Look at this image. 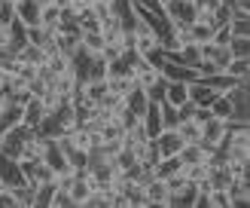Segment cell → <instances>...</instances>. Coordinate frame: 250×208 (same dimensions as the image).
Segmentation results:
<instances>
[{
  "label": "cell",
  "instance_id": "cell-1",
  "mask_svg": "<svg viewBox=\"0 0 250 208\" xmlns=\"http://www.w3.org/2000/svg\"><path fill=\"white\" fill-rule=\"evenodd\" d=\"M223 95L232 101V116L229 119L250 122V86H247V80H235Z\"/></svg>",
  "mask_w": 250,
  "mask_h": 208
},
{
  "label": "cell",
  "instance_id": "cell-2",
  "mask_svg": "<svg viewBox=\"0 0 250 208\" xmlns=\"http://www.w3.org/2000/svg\"><path fill=\"white\" fill-rule=\"evenodd\" d=\"M31 135V129L24 126V122H19V126L12 129H3L0 132V153L9 156V159H21L24 153V138Z\"/></svg>",
  "mask_w": 250,
  "mask_h": 208
},
{
  "label": "cell",
  "instance_id": "cell-3",
  "mask_svg": "<svg viewBox=\"0 0 250 208\" xmlns=\"http://www.w3.org/2000/svg\"><path fill=\"white\" fill-rule=\"evenodd\" d=\"M162 12L171 24H192L198 16L195 0H162Z\"/></svg>",
  "mask_w": 250,
  "mask_h": 208
},
{
  "label": "cell",
  "instance_id": "cell-4",
  "mask_svg": "<svg viewBox=\"0 0 250 208\" xmlns=\"http://www.w3.org/2000/svg\"><path fill=\"white\" fill-rule=\"evenodd\" d=\"M85 175H89L92 187H113L119 171L110 159H95V162H85Z\"/></svg>",
  "mask_w": 250,
  "mask_h": 208
},
{
  "label": "cell",
  "instance_id": "cell-5",
  "mask_svg": "<svg viewBox=\"0 0 250 208\" xmlns=\"http://www.w3.org/2000/svg\"><path fill=\"white\" fill-rule=\"evenodd\" d=\"M226 129H229V119L210 114V116L202 122V144L210 147V150H217V147L223 144V138H226Z\"/></svg>",
  "mask_w": 250,
  "mask_h": 208
},
{
  "label": "cell",
  "instance_id": "cell-6",
  "mask_svg": "<svg viewBox=\"0 0 250 208\" xmlns=\"http://www.w3.org/2000/svg\"><path fill=\"white\" fill-rule=\"evenodd\" d=\"M210 147H205L202 141H183V147L177 150V159H180V165L183 168H189V165H205L208 159H210Z\"/></svg>",
  "mask_w": 250,
  "mask_h": 208
},
{
  "label": "cell",
  "instance_id": "cell-7",
  "mask_svg": "<svg viewBox=\"0 0 250 208\" xmlns=\"http://www.w3.org/2000/svg\"><path fill=\"white\" fill-rule=\"evenodd\" d=\"M19 165H21V175H24V181H28L31 187H40V184H49L55 178L52 168H49L43 159H19Z\"/></svg>",
  "mask_w": 250,
  "mask_h": 208
},
{
  "label": "cell",
  "instance_id": "cell-8",
  "mask_svg": "<svg viewBox=\"0 0 250 208\" xmlns=\"http://www.w3.org/2000/svg\"><path fill=\"white\" fill-rule=\"evenodd\" d=\"M40 159H43L49 168H52V175H61V171H70V168H73V165H70V159H67V153L58 147L55 138H46V147H43Z\"/></svg>",
  "mask_w": 250,
  "mask_h": 208
},
{
  "label": "cell",
  "instance_id": "cell-9",
  "mask_svg": "<svg viewBox=\"0 0 250 208\" xmlns=\"http://www.w3.org/2000/svg\"><path fill=\"white\" fill-rule=\"evenodd\" d=\"M46 114H49V107H46V101H43L40 95H28V98L21 101V122H24L28 129H37V126L43 122Z\"/></svg>",
  "mask_w": 250,
  "mask_h": 208
},
{
  "label": "cell",
  "instance_id": "cell-10",
  "mask_svg": "<svg viewBox=\"0 0 250 208\" xmlns=\"http://www.w3.org/2000/svg\"><path fill=\"white\" fill-rule=\"evenodd\" d=\"M24 175H21V165H19V159H9L0 153V187H9V190H19L24 187Z\"/></svg>",
  "mask_w": 250,
  "mask_h": 208
},
{
  "label": "cell",
  "instance_id": "cell-11",
  "mask_svg": "<svg viewBox=\"0 0 250 208\" xmlns=\"http://www.w3.org/2000/svg\"><path fill=\"white\" fill-rule=\"evenodd\" d=\"M92 190H95V187H92L89 175H85V168H77V175H73L70 187H67L70 205H73V208H83V205H85V199H89V193H92Z\"/></svg>",
  "mask_w": 250,
  "mask_h": 208
},
{
  "label": "cell",
  "instance_id": "cell-12",
  "mask_svg": "<svg viewBox=\"0 0 250 208\" xmlns=\"http://www.w3.org/2000/svg\"><path fill=\"white\" fill-rule=\"evenodd\" d=\"M149 141L156 144L159 156H177V150L183 147V138L177 135V129H159Z\"/></svg>",
  "mask_w": 250,
  "mask_h": 208
},
{
  "label": "cell",
  "instance_id": "cell-13",
  "mask_svg": "<svg viewBox=\"0 0 250 208\" xmlns=\"http://www.w3.org/2000/svg\"><path fill=\"white\" fill-rule=\"evenodd\" d=\"M131 77H134V83L141 86V89H149L153 83H159V80H162V70L153 65V61L141 58V61H137V65L131 68Z\"/></svg>",
  "mask_w": 250,
  "mask_h": 208
},
{
  "label": "cell",
  "instance_id": "cell-14",
  "mask_svg": "<svg viewBox=\"0 0 250 208\" xmlns=\"http://www.w3.org/2000/svg\"><path fill=\"white\" fill-rule=\"evenodd\" d=\"M217 95H220V92H217V89H214V86H210L205 77H195V80L189 83V101H192V104H198V107H208Z\"/></svg>",
  "mask_w": 250,
  "mask_h": 208
},
{
  "label": "cell",
  "instance_id": "cell-15",
  "mask_svg": "<svg viewBox=\"0 0 250 208\" xmlns=\"http://www.w3.org/2000/svg\"><path fill=\"white\" fill-rule=\"evenodd\" d=\"M186 101H189V83H183V80H168V83H165V95H162V104L183 107Z\"/></svg>",
  "mask_w": 250,
  "mask_h": 208
},
{
  "label": "cell",
  "instance_id": "cell-16",
  "mask_svg": "<svg viewBox=\"0 0 250 208\" xmlns=\"http://www.w3.org/2000/svg\"><path fill=\"white\" fill-rule=\"evenodd\" d=\"M12 12H16V19L24 24V28L40 24V3H37V0H16V3H12Z\"/></svg>",
  "mask_w": 250,
  "mask_h": 208
},
{
  "label": "cell",
  "instance_id": "cell-17",
  "mask_svg": "<svg viewBox=\"0 0 250 208\" xmlns=\"http://www.w3.org/2000/svg\"><path fill=\"white\" fill-rule=\"evenodd\" d=\"M141 184H144L146 205H165V199H168V187H165V181L156 178V175H149V178H144Z\"/></svg>",
  "mask_w": 250,
  "mask_h": 208
},
{
  "label": "cell",
  "instance_id": "cell-18",
  "mask_svg": "<svg viewBox=\"0 0 250 208\" xmlns=\"http://www.w3.org/2000/svg\"><path fill=\"white\" fill-rule=\"evenodd\" d=\"M52 116H55V122H58V135H61V132H73V129L80 126V116H77V110H73L70 101H61V104L52 110Z\"/></svg>",
  "mask_w": 250,
  "mask_h": 208
},
{
  "label": "cell",
  "instance_id": "cell-19",
  "mask_svg": "<svg viewBox=\"0 0 250 208\" xmlns=\"http://www.w3.org/2000/svg\"><path fill=\"white\" fill-rule=\"evenodd\" d=\"M162 77H165V80H183V83H192V80L198 77V70L180 65V61L165 58V61H162Z\"/></svg>",
  "mask_w": 250,
  "mask_h": 208
},
{
  "label": "cell",
  "instance_id": "cell-20",
  "mask_svg": "<svg viewBox=\"0 0 250 208\" xmlns=\"http://www.w3.org/2000/svg\"><path fill=\"white\" fill-rule=\"evenodd\" d=\"M226 193H229V205L232 208H244L250 202V178H235Z\"/></svg>",
  "mask_w": 250,
  "mask_h": 208
},
{
  "label": "cell",
  "instance_id": "cell-21",
  "mask_svg": "<svg viewBox=\"0 0 250 208\" xmlns=\"http://www.w3.org/2000/svg\"><path fill=\"white\" fill-rule=\"evenodd\" d=\"M19 122H21V101H16V98L6 95L3 110H0V126H3V129H12V126H19Z\"/></svg>",
  "mask_w": 250,
  "mask_h": 208
},
{
  "label": "cell",
  "instance_id": "cell-22",
  "mask_svg": "<svg viewBox=\"0 0 250 208\" xmlns=\"http://www.w3.org/2000/svg\"><path fill=\"white\" fill-rule=\"evenodd\" d=\"M28 43V28H24V24L19 22V19H12L9 22V40H6V52H12L16 55L19 49Z\"/></svg>",
  "mask_w": 250,
  "mask_h": 208
},
{
  "label": "cell",
  "instance_id": "cell-23",
  "mask_svg": "<svg viewBox=\"0 0 250 208\" xmlns=\"http://www.w3.org/2000/svg\"><path fill=\"white\" fill-rule=\"evenodd\" d=\"M180 171H183V165H180V159H177V156H159V162L153 165V175L162 178V181H168V178H174V175H180Z\"/></svg>",
  "mask_w": 250,
  "mask_h": 208
},
{
  "label": "cell",
  "instance_id": "cell-24",
  "mask_svg": "<svg viewBox=\"0 0 250 208\" xmlns=\"http://www.w3.org/2000/svg\"><path fill=\"white\" fill-rule=\"evenodd\" d=\"M83 92H85V98H89L92 104H101L104 98L110 95V86H107V77H104V80H85V83H83Z\"/></svg>",
  "mask_w": 250,
  "mask_h": 208
},
{
  "label": "cell",
  "instance_id": "cell-25",
  "mask_svg": "<svg viewBox=\"0 0 250 208\" xmlns=\"http://www.w3.org/2000/svg\"><path fill=\"white\" fill-rule=\"evenodd\" d=\"M174 129H177V135L183 141H202V122H198L195 116H183Z\"/></svg>",
  "mask_w": 250,
  "mask_h": 208
},
{
  "label": "cell",
  "instance_id": "cell-26",
  "mask_svg": "<svg viewBox=\"0 0 250 208\" xmlns=\"http://www.w3.org/2000/svg\"><path fill=\"white\" fill-rule=\"evenodd\" d=\"M146 104H149V98H146V92L141 89V86H134V89H131L128 95H125V107H128V110H131V114H134L137 119L144 116V110H146Z\"/></svg>",
  "mask_w": 250,
  "mask_h": 208
},
{
  "label": "cell",
  "instance_id": "cell-27",
  "mask_svg": "<svg viewBox=\"0 0 250 208\" xmlns=\"http://www.w3.org/2000/svg\"><path fill=\"white\" fill-rule=\"evenodd\" d=\"M40 24H43V28H58V24H61V6L55 3V0L40 3Z\"/></svg>",
  "mask_w": 250,
  "mask_h": 208
},
{
  "label": "cell",
  "instance_id": "cell-28",
  "mask_svg": "<svg viewBox=\"0 0 250 208\" xmlns=\"http://www.w3.org/2000/svg\"><path fill=\"white\" fill-rule=\"evenodd\" d=\"M16 58L19 61H28V65H37L40 68L43 61H46V49H40V46H34V43H24L19 52H16Z\"/></svg>",
  "mask_w": 250,
  "mask_h": 208
},
{
  "label": "cell",
  "instance_id": "cell-29",
  "mask_svg": "<svg viewBox=\"0 0 250 208\" xmlns=\"http://www.w3.org/2000/svg\"><path fill=\"white\" fill-rule=\"evenodd\" d=\"M80 43L89 49V52L98 55V52H104V43H107V40H104L101 31H83V34H80Z\"/></svg>",
  "mask_w": 250,
  "mask_h": 208
},
{
  "label": "cell",
  "instance_id": "cell-30",
  "mask_svg": "<svg viewBox=\"0 0 250 208\" xmlns=\"http://www.w3.org/2000/svg\"><path fill=\"white\" fill-rule=\"evenodd\" d=\"M107 86H110V92H113V95L125 98V95H128L137 83H134V77L128 73V77H107Z\"/></svg>",
  "mask_w": 250,
  "mask_h": 208
},
{
  "label": "cell",
  "instance_id": "cell-31",
  "mask_svg": "<svg viewBox=\"0 0 250 208\" xmlns=\"http://www.w3.org/2000/svg\"><path fill=\"white\" fill-rule=\"evenodd\" d=\"M104 77H107V58L98 52V55H92L89 68H85V80H104Z\"/></svg>",
  "mask_w": 250,
  "mask_h": 208
},
{
  "label": "cell",
  "instance_id": "cell-32",
  "mask_svg": "<svg viewBox=\"0 0 250 208\" xmlns=\"http://www.w3.org/2000/svg\"><path fill=\"white\" fill-rule=\"evenodd\" d=\"M226 73L232 80H247L250 77V58H232L226 65Z\"/></svg>",
  "mask_w": 250,
  "mask_h": 208
},
{
  "label": "cell",
  "instance_id": "cell-33",
  "mask_svg": "<svg viewBox=\"0 0 250 208\" xmlns=\"http://www.w3.org/2000/svg\"><path fill=\"white\" fill-rule=\"evenodd\" d=\"M52 193H55V184H40V187H34V208H49L52 202Z\"/></svg>",
  "mask_w": 250,
  "mask_h": 208
},
{
  "label": "cell",
  "instance_id": "cell-34",
  "mask_svg": "<svg viewBox=\"0 0 250 208\" xmlns=\"http://www.w3.org/2000/svg\"><path fill=\"white\" fill-rule=\"evenodd\" d=\"M232 58H250V37H229Z\"/></svg>",
  "mask_w": 250,
  "mask_h": 208
},
{
  "label": "cell",
  "instance_id": "cell-35",
  "mask_svg": "<svg viewBox=\"0 0 250 208\" xmlns=\"http://www.w3.org/2000/svg\"><path fill=\"white\" fill-rule=\"evenodd\" d=\"M208 107H210V114H214V116H223V119H229V116H232V101H229V98L223 95V92H220Z\"/></svg>",
  "mask_w": 250,
  "mask_h": 208
},
{
  "label": "cell",
  "instance_id": "cell-36",
  "mask_svg": "<svg viewBox=\"0 0 250 208\" xmlns=\"http://www.w3.org/2000/svg\"><path fill=\"white\" fill-rule=\"evenodd\" d=\"M183 175H186V181H189V184H195V187H198V184L208 181V162H205V165H189V168H183Z\"/></svg>",
  "mask_w": 250,
  "mask_h": 208
},
{
  "label": "cell",
  "instance_id": "cell-37",
  "mask_svg": "<svg viewBox=\"0 0 250 208\" xmlns=\"http://www.w3.org/2000/svg\"><path fill=\"white\" fill-rule=\"evenodd\" d=\"M208 208H232L229 205V193L226 190H210L208 193Z\"/></svg>",
  "mask_w": 250,
  "mask_h": 208
},
{
  "label": "cell",
  "instance_id": "cell-38",
  "mask_svg": "<svg viewBox=\"0 0 250 208\" xmlns=\"http://www.w3.org/2000/svg\"><path fill=\"white\" fill-rule=\"evenodd\" d=\"M12 73L28 83V80H34V77H37V65H28V61H19V58H16V70H12Z\"/></svg>",
  "mask_w": 250,
  "mask_h": 208
},
{
  "label": "cell",
  "instance_id": "cell-39",
  "mask_svg": "<svg viewBox=\"0 0 250 208\" xmlns=\"http://www.w3.org/2000/svg\"><path fill=\"white\" fill-rule=\"evenodd\" d=\"M177 119H180L177 107H171V104H162V126H165V129H174V126H177Z\"/></svg>",
  "mask_w": 250,
  "mask_h": 208
},
{
  "label": "cell",
  "instance_id": "cell-40",
  "mask_svg": "<svg viewBox=\"0 0 250 208\" xmlns=\"http://www.w3.org/2000/svg\"><path fill=\"white\" fill-rule=\"evenodd\" d=\"M220 3L223 0H195V6L202 12H214V9H220Z\"/></svg>",
  "mask_w": 250,
  "mask_h": 208
},
{
  "label": "cell",
  "instance_id": "cell-41",
  "mask_svg": "<svg viewBox=\"0 0 250 208\" xmlns=\"http://www.w3.org/2000/svg\"><path fill=\"white\" fill-rule=\"evenodd\" d=\"M12 19H16V12H12V3H6V0H3V6H0V22L9 24Z\"/></svg>",
  "mask_w": 250,
  "mask_h": 208
},
{
  "label": "cell",
  "instance_id": "cell-42",
  "mask_svg": "<svg viewBox=\"0 0 250 208\" xmlns=\"http://www.w3.org/2000/svg\"><path fill=\"white\" fill-rule=\"evenodd\" d=\"M6 40H9V24L0 22V49H6Z\"/></svg>",
  "mask_w": 250,
  "mask_h": 208
},
{
  "label": "cell",
  "instance_id": "cell-43",
  "mask_svg": "<svg viewBox=\"0 0 250 208\" xmlns=\"http://www.w3.org/2000/svg\"><path fill=\"white\" fill-rule=\"evenodd\" d=\"M55 3H58L61 9H64V6H70V3H73V0H55Z\"/></svg>",
  "mask_w": 250,
  "mask_h": 208
},
{
  "label": "cell",
  "instance_id": "cell-44",
  "mask_svg": "<svg viewBox=\"0 0 250 208\" xmlns=\"http://www.w3.org/2000/svg\"><path fill=\"white\" fill-rule=\"evenodd\" d=\"M0 6H3V0H0Z\"/></svg>",
  "mask_w": 250,
  "mask_h": 208
}]
</instances>
